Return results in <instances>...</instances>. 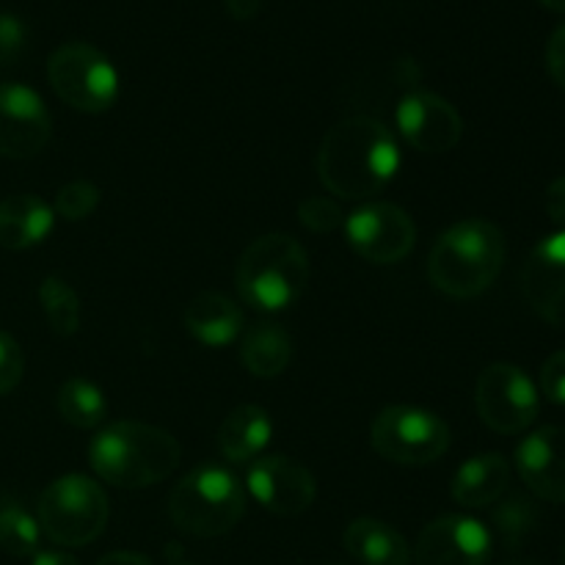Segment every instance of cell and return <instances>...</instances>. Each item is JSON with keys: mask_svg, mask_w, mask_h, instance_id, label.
Returning <instances> with one entry per match:
<instances>
[{"mask_svg": "<svg viewBox=\"0 0 565 565\" xmlns=\"http://www.w3.org/2000/svg\"><path fill=\"white\" fill-rule=\"evenodd\" d=\"M97 565H152V561L141 552H110V555L99 557Z\"/></svg>", "mask_w": 565, "mask_h": 565, "instance_id": "cell-34", "label": "cell"}, {"mask_svg": "<svg viewBox=\"0 0 565 565\" xmlns=\"http://www.w3.org/2000/svg\"><path fill=\"white\" fill-rule=\"evenodd\" d=\"M561 563L565 565V546H563V555H561Z\"/></svg>", "mask_w": 565, "mask_h": 565, "instance_id": "cell-39", "label": "cell"}, {"mask_svg": "<svg viewBox=\"0 0 565 565\" xmlns=\"http://www.w3.org/2000/svg\"><path fill=\"white\" fill-rule=\"evenodd\" d=\"M274 436V423L259 406L232 408L218 425V450L226 461L248 463L268 447Z\"/></svg>", "mask_w": 565, "mask_h": 565, "instance_id": "cell-21", "label": "cell"}, {"mask_svg": "<svg viewBox=\"0 0 565 565\" xmlns=\"http://www.w3.org/2000/svg\"><path fill=\"white\" fill-rule=\"evenodd\" d=\"M494 524L500 539L505 541V546H519L535 524V511L527 500L522 497H511L508 502H502L494 513Z\"/></svg>", "mask_w": 565, "mask_h": 565, "instance_id": "cell-27", "label": "cell"}, {"mask_svg": "<svg viewBox=\"0 0 565 565\" xmlns=\"http://www.w3.org/2000/svg\"><path fill=\"white\" fill-rule=\"evenodd\" d=\"M292 340L281 326L257 323L243 334L241 362L254 379H276L290 367Z\"/></svg>", "mask_w": 565, "mask_h": 565, "instance_id": "cell-22", "label": "cell"}, {"mask_svg": "<svg viewBox=\"0 0 565 565\" xmlns=\"http://www.w3.org/2000/svg\"><path fill=\"white\" fill-rule=\"evenodd\" d=\"M541 392L546 401L565 406V351H557L555 356L546 359L544 370H541Z\"/></svg>", "mask_w": 565, "mask_h": 565, "instance_id": "cell-31", "label": "cell"}, {"mask_svg": "<svg viewBox=\"0 0 565 565\" xmlns=\"http://www.w3.org/2000/svg\"><path fill=\"white\" fill-rule=\"evenodd\" d=\"M185 329L202 345L224 348L243 331V312L224 292H199L185 309Z\"/></svg>", "mask_w": 565, "mask_h": 565, "instance_id": "cell-19", "label": "cell"}, {"mask_svg": "<svg viewBox=\"0 0 565 565\" xmlns=\"http://www.w3.org/2000/svg\"><path fill=\"white\" fill-rule=\"evenodd\" d=\"M505 265V235L486 218H463L436 241L428 279L450 298H475L489 290Z\"/></svg>", "mask_w": 565, "mask_h": 565, "instance_id": "cell-3", "label": "cell"}, {"mask_svg": "<svg viewBox=\"0 0 565 565\" xmlns=\"http://www.w3.org/2000/svg\"><path fill=\"white\" fill-rule=\"evenodd\" d=\"M298 221L312 232H334L337 226L345 224L342 207L331 196H309L298 204Z\"/></svg>", "mask_w": 565, "mask_h": 565, "instance_id": "cell-28", "label": "cell"}, {"mask_svg": "<svg viewBox=\"0 0 565 565\" xmlns=\"http://www.w3.org/2000/svg\"><path fill=\"white\" fill-rule=\"evenodd\" d=\"M39 522L20 505L0 508V550L11 557H33L39 552Z\"/></svg>", "mask_w": 565, "mask_h": 565, "instance_id": "cell-25", "label": "cell"}, {"mask_svg": "<svg viewBox=\"0 0 565 565\" xmlns=\"http://www.w3.org/2000/svg\"><path fill=\"white\" fill-rule=\"evenodd\" d=\"M55 213L44 199L17 193L0 202V246L11 252L33 248L53 232Z\"/></svg>", "mask_w": 565, "mask_h": 565, "instance_id": "cell-18", "label": "cell"}, {"mask_svg": "<svg viewBox=\"0 0 565 565\" xmlns=\"http://www.w3.org/2000/svg\"><path fill=\"white\" fill-rule=\"evenodd\" d=\"M25 42L28 31L22 25V20H17L11 14H0V66L20 58V53L25 50Z\"/></svg>", "mask_w": 565, "mask_h": 565, "instance_id": "cell-30", "label": "cell"}, {"mask_svg": "<svg viewBox=\"0 0 565 565\" xmlns=\"http://www.w3.org/2000/svg\"><path fill=\"white\" fill-rule=\"evenodd\" d=\"M500 565H544V563H535V561H505Z\"/></svg>", "mask_w": 565, "mask_h": 565, "instance_id": "cell-38", "label": "cell"}, {"mask_svg": "<svg viewBox=\"0 0 565 565\" xmlns=\"http://www.w3.org/2000/svg\"><path fill=\"white\" fill-rule=\"evenodd\" d=\"M541 6H546V9H552V11H563L565 14V0H539Z\"/></svg>", "mask_w": 565, "mask_h": 565, "instance_id": "cell-37", "label": "cell"}, {"mask_svg": "<svg viewBox=\"0 0 565 565\" xmlns=\"http://www.w3.org/2000/svg\"><path fill=\"white\" fill-rule=\"evenodd\" d=\"M522 290L546 323L565 326V230L544 237L530 252L522 270Z\"/></svg>", "mask_w": 565, "mask_h": 565, "instance_id": "cell-15", "label": "cell"}, {"mask_svg": "<svg viewBox=\"0 0 565 565\" xmlns=\"http://www.w3.org/2000/svg\"><path fill=\"white\" fill-rule=\"evenodd\" d=\"M39 301H42L44 318H47L50 329L58 337H72L81 329V298L58 276H47L39 287Z\"/></svg>", "mask_w": 565, "mask_h": 565, "instance_id": "cell-24", "label": "cell"}, {"mask_svg": "<svg viewBox=\"0 0 565 565\" xmlns=\"http://www.w3.org/2000/svg\"><path fill=\"white\" fill-rule=\"evenodd\" d=\"M246 513V489L221 463H202L188 472L169 494V516L177 530L193 539L226 535Z\"/></svg>", "mask_w": 565, "mask_h": 565, "instance_id": "cell-5", "label": "cell"}, {"mask_svg": "<svg viewBox=\"0 0 565 565\" xmlns=\"http://www.w3.org/2000/svg\"><path fill=\"white\" fill-rule=\"evenodd\" d=\"M511 483V463L500 452H480L463 461L452 475L450 497L461 508H489L500 500Z\"/></svg>", "mask_w": 565, "mask_h": 565, "instance_id": "cell-17", "label": "cell"}, {"mask_svg": "<svg viewBox=\"0 0 565 565\" xmlns=\"http://www.w3.org/2000/svg\"><path fill=\"white\" fill-rule=\"evenodd\" d=\"M31 565H81V563H77L72 555H66V552H36Z\"/></svg>", "mask_w": 565, "mask_h": 565, "instance_id": "cell-36", "label": "cell"}, {"mask_svg": "<svg viewBox=\"0 0 565 565\" xmlns=\"http://www.w3.org/2000/svg\"><path fill=\"white\" fill-rule=\"evenodd\" d=\"M309 281L307 248L287 232H268L246 246L235 268L243 301L259 312H285Z\"/></svg>", "mask_w": 565, "mask_h": 565, "instance_id": "cell-4", "label": "cell"}, {"mask_svg": "<svg viewBox=\"0 0 565 565\" xmlns=\"http://www.w3.org/2000/svg\"><path fill=\"white\" fill-rule=\"evenodd\" d=\"M516 469L535 497L565 505V428L546 425L516 447Z\"/></svg>", "mask_w": 565, "mask_h": 565, "instance_id": "cell-16", "label": "cell"}, {"mask_svg": "<svg viewBox=\"0 0 565 565\" xmlns=\"http://www.w3.org/2000/svg\"><path fill=\"white\" fill-rule=\"evenodd\" d=\"M55 406H58L64 423L81 430L97 428V425L105 423V414H108V401H105L103 390L88 379L66 381L58 390Z\"/></svg>", "mask_w": 565, "mask_h": 565, "instance_id": "cell-23", "label": "cell"}, {"mask_svg": "<svg viewBox=\"0 0 565 565\" xmlns=\"http://www.w3.org/2000/svg\"><path fill=\"white\" fill-rule=\"evenodd\" d=\"M401 147L384 121L348 116L326 132L318 152V177L337 199L362 202L395 180Z\"/></svg>", "mask_w": 565, "mask_h": 565, "instance_id": "cell-1", "label": "cell"}, {"mask_svg": "<svg viewBox=\"0 0 565 565\" xmlns=\"http://www.w3.org/2000/svg\"><path fill=\"white\" fill-rule=\"evenodd\" d=\"M182 447L158 425L121 419L99 430L88 445L94 475L116 489H149L180 467Z\"/></svg>", "mask_w": 565, "mask_h": 565, "instance_id": "cell-2", "label": "cell"}, {"mask_svg": "<svg viewBox=\"0 0 565 565\" xmlns=\"http://www.w3.org/2000/svg\"><path fill=\"white\" fill-rule=\"evenodd\" d=\"M47 81L70 108L105 114L119 97V72L103 50L86 42L61 44L47 61Z\"/></svg>", "mask_w": 565, "mask_h": 565, "instance_id": "cell-8", "label": "cell"}, {"mask_svg": "<svg viewBox=\"0 0 565 565\" xmlns=\"http://www.w3.org/2000/svg\"><path fill=\"white\" fill-rule=\"evenodd\" d=\"M25 373V356H22L20 342L11 334L0 331V397L17 390Z\"/></svg>", "mask_w": 565, "mask_h": 565, "instance_id": "cell-29", "label": "cell"}, {"mask_svg": "<svg viewBox=\"0 0 565 565\" xmlns=\"http://www.w3.org/2000/svg\"><path fill=\"white\" fill-rule=\"evenodd\" d=\"M226 9L235 20H252L263 9V0H226Z\"/></svg>", "mask_w": 565, "mask_h": 565, "instance_id": "cell-35", "label": "cell"}, {"mask_svg": "<svg viewBox=\"0 0 565 565\" xmlns=\"http://www.w3.org/2000/svg\"><path fill=\"white\" fill-rule=\"evenodd\" d=\"M36 516L39 530L53 544L75 550L103 535L110 505L97 480L86 475H64L42 491Z\"/></svg>", "mask_w": 565, "mask_h": 565, "instance_id": "cell-6", "label": "cell"}, {"mask_svg": "<svg viewBox=\"0 0 565 565\" xmlns=\"http://www.w3.org/2000/svg\"><path fill=\"white\" fill-rule=\"evenodd\" d=\"M174 565H191V563H174Z\"/></svg>", "mask_w": 565, "mask_h": 565, "instance_id": "cell-40", "label": "cell"}, {"mask_svg": "<svg viewBox=\"0 0 565 565\" xmlns=\"http://www.w3.org/2000/svg\"><path fill=\"white\" fill-rule=\"evenodd\" d=\"M99 204V188L88 180H72L58 188L55 193L53 213L61 215L64 221H83L97 210Z\"/></svg>", "mask_w": 565, "mask_h": 565, "instance_id": "cell-26", "label": "cell"}, {"mask_svg": "<svg viewBox=\"0 0 565 565\" xmlns=\"http://www.w3.org/2000/svg\"><path fill=\"white\" fill-rule=\"evenodd\" d=\"M342 226L353 252L373 265L401 263L417 243L414 218L392 202L364 204L353 210Z\"/></svg>", "mask_w": 565, "mask_h": 565, "instance_id": "cell-10", "label": "cell"}, {"mask_svg": "<svg viewBox=\"0 0 565 565\" xmlns=\"http://www.w3.org/2000/svg\"><path fill=\"white\" fill-rule=\"evenodd\" d=\"M546 66H550L552 81L565 92V22L550 36L546 44Z\"/></svg>", "mask_w": 565, "mask_h": 565, "instance_id": "cell-32", "label": "cell"}, {"mask_svg": "<svg viewBox=\"0 0 565 565\" xmlns=\"http://www.w3.org/2000/svg\"><path fill=\"white\" fill-rule=\"evenodd\" d=\"M397 130L423 154H445L461 141L463 119L456 105L434 92H412L397 105Z\"/></svg>", "mask_w": 565, "mask_h": 565, "instance_id": "cell-13", "label": "cell"}, {"mask_svg": "<svg viewBox=\"0 0 565 565\" xmlns=\"http://www.w3.org/2000/svg\"><path fill=\"white\" fill-rule=\"evenodd\" d=\"M475 406L486 428L502 436H516L535 423L541 397L530 375L516 364H491L475 386Z\"/></svg>", "mask_w": 565, "mask_h": 565, "instance_id": "cell-9", "label": "cell"}, {"mask_svg": "<svg viewBox=\"0 0 565 565\" xmlns=\"http://www.w3.org/2000/svg\"><path fill=\"white\" fill-rule=\"evenodd\" d=\"M53 121L47 105L25 83H0V154L11 160L36 158L50 141Z\"/></svg>", "mask_w": 565, "mask_h": 565, "instance_id": "cell-12", "label": "cell"}, {"mask_svg": "<svg viewBox=\"0 0 565 565\" xmlns=\"http://www.w3.org/2000/svg\"><path fill=\"white\" fill-rule=\"evenodd\" d=\"M546 213L555 221L561 230H565V177H557L550 188H546Z\"/></svg>", "mask_w": 565, "mask_h": 565, "instance_id": "cell-33", "label": "cell"}, {"mask_svg": "<svg viewBox=\"0 0 565 565\" xmlns=\"http://www.w3.org/2000/svg\"><path fill=\"white\" fill-rule=\"evenodd\" d=\"M450 428L434 412L417 406H390L370 425V445L384 461L401 467H428L450 450Z\"/></svg>", "mask_w": 565, "mask_h": 565, "instance_id": "cell-7", "label": "cell"}, {"mask_svg": "<svg viewBox=\"0 0 565 565\" xmlns=\"http://www.w3.org/2000/svg\"><path fill=\"white\" fill-rule=\"evenodd\" d=\"M489 527L472 516H439L419 533L412 557L417 565H486L491 557Z\"/></svg>", "mask_w": 565, "mask_h": 565, "instance_id": "cell-14", "label": "cell"}, {"mask_svg": "<svg viewBox=\"0 0 565 565\" xmlns=\"http://www.w3.org/2000/svg\"><path fill=\"white\" fill-rule=\"evenodd\" d=\"M345 550L362 565H412V544L379 519H356L348 524Z\"/></svg>", "mask_w": 565, "mask_h": 565, "instance_id": "cell-20", "label": "cell"}, {"mask_svg": "<svg viewBox=\"0 0 565 565\" xmlns=\"http://www.w3.org/2000/svg\"><path fill=\"white\" fill-rule=\"evenodd\" d=\"M246 489L274 516H301L318 497V483L303 463L290 456L254 458L246 475Z\"/></svg>", "mask_w": 565, "mask_h": 565, "instance_id": "cell-11", "label": "cell"}]
</instances>
